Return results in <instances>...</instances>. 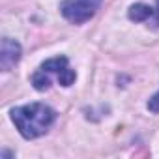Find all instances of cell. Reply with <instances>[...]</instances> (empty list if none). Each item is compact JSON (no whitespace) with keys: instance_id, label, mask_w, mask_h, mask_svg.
<instances>
[{"instance_id":"obj_1","label":"cell","mask_w":159,"mask_h":159,"mask_svg":"<svg viewBox=\"0 0 159 159\" xmlns=\"http://www.w3.org/2000/svg\"><path fill=\"white\" fill-rule=\"evenodd\" d=\"M11 120L25 139H38L52 125L56 112L45 103H30L11 109Z\"/></svg>"},{"instance_id":"obj_3","label":"cell","mask_w":159,"mask_h":159,"mask_svg":"<svg viewBox=\"0 0 159 159\" xmlns=\"http://www.w3.org/2000/svg\"><path fill=\"white\" fill-rule=\"evenodd\" d=\"M21 54H23L21 43L11 38H4L2 43H0V69L10 71L21 60Z\"/></svg>"},{"instance_id":"obj_2","label":"cell","mask_w":159,"mask_h":159,"mask_svg":"<svg viewBox=\"0 0 159 159\" xmlns=\"http://www.w3.org/2000/svg\"><path fill=\"white\" fill-rule=\"evenodd\" d=\"M99 4L101 0H64L60 4V11L67 21L81 25L96 15Z\"/></svg>"},{"instance_id":"obj_7","label":"cell","mask_w":159,"mask_h":159,"mask_svg":"<svg viewBox=\"0 0 159 159\" xmlns=\"http://www.w3.org/2000/svg\"><path fill=\"white\" fill-rule=\"evenodd\" d=\"M75 79H77L75 71H73V69L64 67V69L60 71V75H58V83H60L62 86H71V84L75 83Z\"/></svg>"},{"instance_id":"obj_4","label":"cell","mask_w":159,"mask_h":159,"mask_svg":"<svg viewBox=\"0 0 159 159\" xmlns=\"http://www.w3.org/2000/svg\"><path fill=\"white\" fill-rule=\"evenodd\" d=\"M127 15H129L131 21H135V23H142V21H146V19H150V17L153 15V10H152L148 4L139 2V4H133V6L129 8Z\"/></svg>"},{"instance_id":"obj_5","label":"cell","mask_w":159,"mask_h":159,"mask_svg":"<svg viewBox=\"0 0 159 159\" xmlns=\"http://www.w3.org/2000/svg\"><path fill=\"white\" fill-rule=\"evenodd\" d=\"M64 67H67V58L66 56H58V58H51V60H45L41 64V69L45 71H62Z\"/></svg>"},{"instance_id":"obj_6","label":"cell","mask_w":159,"mask_h":159,"mask_svg":"<svg viewBox=\"0 0 159 159\" xmlns=\"http://www.w3.org/2000/svg\"><path fill=\"white\" fill-rule=\"evenodd\" d=\"M32 84H34V88L39 90V92L49 90V86H51V79L45 75V69H41V71H38V73L32 75Z\"/></svg>"},{"instance_id":"obj_8","label":"cell","mask_w":159,"mask_h":159,"mask_svg":"<svg viewBox=\"0 0 159 159\" xmlns=\"http://www.w3.org/2000/svg\"><path fill=\"white\" fill-rule=\"evenodd\" d=\"M148 111H150V112H159V92L150 98V101H148Z\"/></svg>"},{"instance_id":"obj_9","label":"cell","mask_w":159,"mask_h":159,"mask_svg":"<svg viewBox=\"0 0 159 159\" xmlns=\"http://www.w3.org/2000/svg\"><path fill=\"white\" fill-rule=\"evenodd\" d=\"M11 155H13L11 152H4V153H2V157H11Z\"/></svg>"}]
</instances>
